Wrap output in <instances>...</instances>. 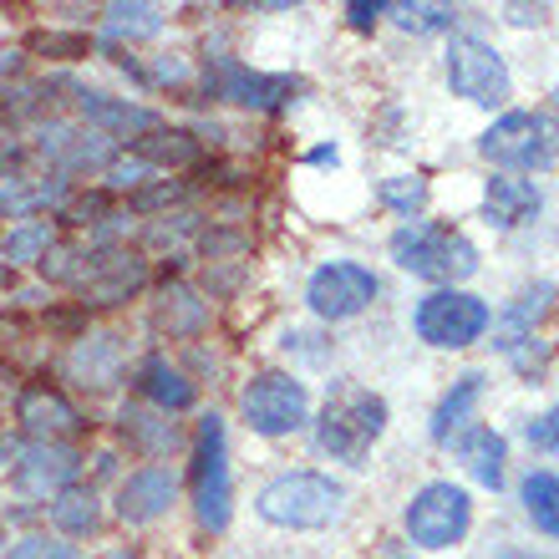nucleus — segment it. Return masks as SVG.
I'll list each match as a JSON object with an SVG mask.
<instances>
[{"mask_svg":"<svg viewBox=\"0 0 559 559\" xmlns=\"http://www.w3.org/2000/svg\"><path fill=\"white\" fill-rule=\"evenodd\" d=\"M382 432H386V402L371 386H356V382L331 386V397H325L321 417H316V448L331 463L367 468V457L382 442Z\"/></svg>","mask_w":559,"mask_h":559,"instance_id":"obj_1","label":"nucleus"},{"mask_svg":"<svg viewBox=\"0 0 559 559\" xmlns=\"http://www.w3.org/2000/svg\"><path fill=\"white\" fill-rule=\"evenodd\" d=\"M392 260L407 275L438 285V290H457L463 280L478 275V245L453 224H432V219H413L392 235Z\"/></svg>","mask_w":559,"mask_h":559,"instance_id":"obj_2","label":"nucleus"},{"mask_svg":"<svg viewBox=\"0 0 559 559\" xmlns=\"http://www.w3.org/2000/svg\"><path fill=\"white\" fill-rule=\"evenodd\" d=\"M341 503H346V488L331 473L295 468V473L270 478L254 493V514L265 519V524H275V530H325L341 514Z\"/></svg>","mask_w":559,"mask_h":559,"instance_id":"obj_3","label":"nucleus"},{"mask_svg":"<svg viewBox=\"0 0 559 559\" xmlns=\"http://www.w3.org/2000/svg\"><path fill=\"white\" fill-rule=\"evenodd\" d=\"M189 488H193V514H199V524H204L209 534L229 530V514H235V478H229V432H224L219 413L199 417Z\"/></svg>","mask_w":559,"mask_h":559,"instance_id":"obj_4","label":"nucleus"},{"mask_svg":"<svg viewBox=\"0 0 559 559\" xmlns=\"http://www.w3.org/2000/svg\"><path fill=\"white\" fill-rule=\"evenodd\" d=\"M478 153L509 174H545L559 163V118L549 112H503L493 128H484Z\"/></svg>","mask_w":559,"mask_h":559,"instance_id":"obj_5","label":"nucleus"},{"mask_svg":"<svg viewBox=\"0 0 559 559\" xmlns=\"http://www.w3.org/2000/svg\"><path fill=\"white\" fill-rule=\"evenodd\" d=\"M147 285V254L128 250V245H97V250H82V265H76V306L82 310H103V306H122L133 300Z\"/></svg>","mask_w":559,"mask_h":559,"instance_id":"obj_6","label":"nucleus"},{"mask_svg":"<svg viewBox=\"0 0 559 559\" xmlns=\"http://www.w3.org/2000/svg\"><path fill=\"white\" fill-rule=\"evenodd\" d=\"M239 417L260 438H290L310 423V392L290 371H260L245 392H239Z\"/></svg>","mask_w":559,"mask_h":559,"instance_id":"obj_7","label":"nucleus"},{"mask_svg":"<svg viewBox=\"0 0 559 559\" xmlns=\"http://www.w3.org/2000/svg\"><path fill=\"white\" fill-rule=\"evenodd\" d=\"M413 325L427 346L463 352L473 341H484V331L493 325V310H488V300H478V295H468V290H432L417 300Z\"/></svg>","mask_w":559,"mask_h":559,"instance_id":"obj_8","label":"nucleus"},{"mask_svg":"<svg viewBox=\"0 0 559 559\" xmlns=\"http://www.w3.org/2000/svg\"><path fill=\"white\" fill-rule=\"evenodd\" d=\"M204 92L214 103H235V107H250V112H285L306 92V82L285 72H250L235 57H214L204 67Z\"/></svg>","mask_w":559,"mask_h":559,"instance_id":"obj_9","label":"nucleus"},{"mask_svg":"<svg viewBox=\"0 0 559 559\" xmlns=\"http://www.w3.org/2000/svg\"><path fill=\"white\" fill-rule=\"evenodd\" d=\"M448 87H453V97H463L473 107H503L514 97V76H509V61L488 41L453 36V46H448Z\"/></svg>","mask_w":559,"mask_h":559,"instance_id":"obj_10","label":"nucleus"},{"mask_svg":"<svg viewBox=\"0 0 559 559\" xmlns=\"http://www.w3.org/2000/svg\"><path fill=\"white\" fill-rule=\"evenodd\" d=\"M473 530V499L457 484H427L407 503V539L417 549H453Z\"/></svg>","mask_w":559,"mask_h":559,"instance_id":"obj_11","label":"nucleus"},{"mask_svg":"<svg viewBox=\"0 0 559 559\" xmlns=\"http://www.w3.org/2000/svg\"><path fill=\"white\" fill-rule=\"evenodd\" d=\"M31 153L51 168L57 178L67 174H107L112 158H118V143H107L103 133H92V128H76V122H57L46 118L31 138Z\"/></svg>","mask_w":559,"mask_h":559,"instance_id":"obj_12","label":"nucleus"},{"mask_svg":"<svg viewBox=\"0 0 559 559\" xmlns=\"http://www.w3.org/2000/svg\"><path fill=\"white\" fill-rule=\"evenodd\" d=\"M371 300H377V275L367 265H356V260H331L306 285V306L321 321H352Z\"/></svg>","mask_w":559,"mask_h":559,"instance_id":"obj_13","label":"nucleus"},{"mask_svg":"<svg viewBox=\"0 0 559 559\" xmlns=\"http://www.w3.org/2000/svg\"><path fill=\"white\" fill-rule=\"evenodd\" d=\"M15 427L31 442H72L76 432H87V417L61 386L51 382H26L15 392Z\"/></svg>","mask_w":559,"mask_h":559,"instance_id":"obj_14","label":"nucleus"},{"mask_svg":"<svg viewBox=\"0 0 559 559\" xmlns=\"http://www.w3.org/2000/svg\"><path fill=\"white\" fill-rule=\"evenodd\" d=\"M72 107H76V118L87 122L92 133H103L107 143L133 147L138 138L163 128V118L153 107H138V103H128V97H112V92H97V87H72Z\"/></svg>","mask_w":559,"mask_h":559,"instance_id":"obj_15","label":"nucleus"},{"mask_svg":"<svg viewBox=\"0 0 559 559\" xmlns=\"http://www.w3.org/2000/svg\"><path fill=\"white\" fill-rule=\"evenodd\" d=\"M76 473H82V453L72 442H31V448L15 453L11 478L26 499H57L76 484Z\"/></svg>","mask_w":559,"mask_h":559,"instance_id":"obj_16","label":"nucleus"},{"mask_svg":"<svg viewBox=\"0 0 559 559\" xmlns=\"http://www.w3.org/2000/svg\"><path fill=\"white\" fill-rule=\"evenodd\" d=\"M178 503V473L168 463L133 468L118 484V519L122 524H153Z\"/></svg>","mask_w":559,"mask_h":559,"instance_id":"obj_17","label":"nucleus"},{"mask_svg":"<svg viewBox=\"0 0 559 559\" xmlns=\"http://www.w3.org/2000/svg\"><path fill=\"white\" fill-rule=\"evenodd\" d=\"M133 386H138V397H143L153 413H163V417L189 413L193 402H199V386L189 382V371L174 367L163 352H153V356H143V361H138Z\"/></svg>","mask_w":559,"mask_h":559,"instance_id":"obj_18","label":"nucleus"},{"mask_svg":"<svg viewBox=\"0 0 559 559\" xmlns=\"http://www.w3.org/2000/svg\"><path fill=\"white\" fill-rule=\"evenodd\" d=\"M442 448H453V457L468 468L473 484L493 488V493L503 488V463H509V442H503V432H493V427H484V423H468L463 432H453V438L442 442Z\"/></svg>","mask_w":559,"mask_h":559,"instance_id":"obj_19","label":"nucleus"},{"mask_svg":"<svg viewBox=\"0 0 559 559\" xmlns=\"http://www.w3.org/2000/svg\"><path fill=\"white\" fill-rule=\"evenodd\" d=\"M539 189H534L530 178H514V174H499L488 178L484 189V219L493 224V229H519V224H530L534 214H539Z\"/></svg>","mask_w":559,"mask_h":559,"instance_id":"obj_20","label":"nucleus"},{"mask_svg":"<svg viewBox=\"0 0 559 559\" xmlns=\"http://www.w3.org/2000/svg\"><path fill=\"white\" fill-rule=\"evenodd\" d=\"M153 325L168 331L174 341L199 336V331L209 325V300H199V290L183 285V280H168L163 295H158V310H153Z\"/></svg>","mask_w":559,"mask_h":559,"instance_id":"obj_21","label":"nucleus"},{"mask_svg":"<svg viewBox=\"0 0 559 559\" xmlns=\"http://www.w3.org/2000/svg\"><path fill=\"white\" fill-rule=\"evenodd\" d=\"M128 153L143 158L153 174H163V168H193V163L204 158V143H199L189 128H153V133L138 138Z\"/></svg>","mask_w":559,"mask_h":559,"instance_id":"obj_22","label":"nucleus"},{"mask_svg":"<svg viewBox=\"0 0 559 559\" xmlns=\"http://www.w3.org/2000/svg\"><path fill=\"white\" fill-rule=\"evenodd\" d=\"M549 295H555V285L545 280V285L524 290L519 300H509V310H503L499 321H493V331H499V352H503V356H519V346H524V341H534V325L545 321Z\"/></svg>","mask_w":559,"mask_h":559,"instance_id":"obj_23","label":"nucleus"},{"mask_svg":"<svg viewBox=\"0 0 559 559\" xmlns=\"http://www.w3.org/2000/svg\"><path fill=\"white\" fill-rule=\"evenodd\" d=\"M72 377H82L76 386H92V392L118 386V377H122V346H118V336H82V341H76Z\"/></svg>","mask_w":559,"mask_h":559,"instance_id":"obj_24","label":"nucleus"},{"mask_svg":"<svg viewBox=\"0 0 559 559\" xmlns=\"http://www.w3.org/2000/svg\"><path fill=\"white\" fill-rule=\"evenodd\" d=\"M46 514H51L61 539H87V534H97V524H103V499H97L92 488L72 484L67 493H57V499L46 503Z\"/></svg>","mask_w":559,"mask_h":559,"instance_id":"obj_25","label":"nucleus"},{"mask_svg":"<svg viewBox=\"0 0 559 559\" xmlns=\"http://www.w3.org/2000/svg\"><path fill=\"white\" fill-rule=\"evenodd\" d=\"M118 432L128 448H138L143 457H163L178 448V427L163 413H147V407H122L118 413Z\"/></svg>","mask_w":559,"mask_h":559,"instance_id":"obj_26","label":"nucleus"},{"mask_svg":"<svg viewBox=\"0 0 559 559\" xmlns=\"http://www.w3.org/2000/svg\"><path fill=\"white\" fill-rule=\"evenodd\" d=\"M478 397H484V371H463L448 392H442L438 413H432V438L448 442L453 432H463V427L473 423V407H478Z\"/></svg>","mask_w":559,"mask_h":559,"instance_id":"obj_27","label":"nucleus"},{"mask_svg":"<svg viewBox=\"0 0 559 559\" xmlns=\"http://www.w3.org/2000/svg\"><path fill=\"white\" fill-rule=\"evenodd\" d=\"M519 493H524V514H530L534 530L549 534V539H559V473L530 468Z\"/></svg>","mask_w":559,"mask_h":559,"instance_id":"obj_28","label":"nucleus"},{"mask_svg":"<svg viewBox=\"0 0 559 559\" xmlns=\"http://www.w3.org/2000/svg\"><path fill=\"white\" fill-rule=\"evenodd\" d=\"M51 250H57V224L51 219L11 224V229L0 235V254H5L11 265H41Z\"/></svg>","mask_w":559,"mask_h":559,"instance_id":"obj_29","label":"nucleus"},{"mask_svg":"<svg viewBox=\"0 0 559 559\" xmlns=\"http://www.w3.org/2000/svg\"><path fill=\"white\" fill-rule=\"evenodd\" d=\"M103 31H107V46L118 41H147L163 31V11L158 5H107L103 11Z\"/></svg>","mask_w":559,"mask_h":559,"instance_id":"obj_30","label":"nucleus"},{"mask_svg":"<svg viewBox=\"0 0 559 559\" xmlns=\"http://www.w3.org/2000/svg\"><path fill=\"white\" fill-rule=\"evenodd\" d=\"M377 199H382L392 214H402V219H413V214H423L427 209V178L423 174H397V178H382V189H377Z\"/></svg>","mask_w":559,"mask_h":559,"instance_id":"obj_31","label":"nucleus"},{"mask_svg":"<svg viewBox=\"0 0 559 559\" xmlns=\"http://www.w3.org/2000/svg\"><path fill=\"white\" fill-rule=\"evenodd\" d=\"M386 15L402 31H413V36H438V31H453L457 21L453 5H386Z\"/></svg>","mask_w":559,"mask_h":559,"instance_id":"obj_32","label":"nucleus"},{"mask_svg":"<svg viewBox=\"0 0 559 559\" xmlns=\"http://www.w3.org/2000/svg\"><path fill=\"white\" fill-rule=\"evenodd\" d=\"M5 559H82L76 555L72 539H61V534H26V539H15L5 549Z\"/></svg>","mask_w":559,"mask_h":559,"instance_id":"obj_33","label":"nucleus"},{"mask_svg":"<svg viewBox=\"0 0 559 559\" xmlns=\"http://www.w3.org/2000/svg\"><path fill=\"white\" fill-rule=\"evenodd\" d=\"M524 438H530V448H539V453H559V407H549L545 417H534V423L524 427Z\"/></svg>","mask_w":559,"mask_h":559,"instance_id":"obj_34","label":"nucleus"},{"mask_svg":"<svg viewBox=\"0 0 559 559\" xmlns=\"http://www.w3.org/2000/svg\"><path fill=\"white\" fill-rule=\"evenodd\" d=\"M31 51H46V57H82L87 51V41L82 36H31Z\"/></svg>","mask_w":559,"mask_h":559,"instance_id":"obj_35","label":"nucleus"},{"mask_svg":"<svg viewBox=\"0 0 559 559\" xmlns=\"http://www.w3.org/2000/svg\"><path fill=\"white\" fill-rule=\"evenodd\" d=\"M377 15H386V5H367V0L346 5V21H352V31H371V26H377Z\"/></svg>","mask_w":559,"mask_h":559,"instance_id":"obj_36","label":"nucleus"},{"mask_svg":"<svg viewBox=\"0 0 559 559\" xmlns=\"http://www.w3.org/2000/svg\"><path fill=\"white\" fill-rule=\"evenodd\" d=\"M509 21H519V26H530V21H534V26H539V21H545V5H534V11H530V5H514V11H509Z\"/></svg>","mask_w":559,"mask_h":559,"instance_id":"obj_37","label":"nucleus"},{"mask_svg":"<svg viewBox=\"0 0 559 559\" xmlns=\"http://www.w3.org/2000/svg\"><path fill=\"white\" fill-rule=\"evenodd\" d=\"M336 158H341V153H336V147H331V143H325V147H316V153H310L306 163H336Z\"/></svg>","mask_w":559,"mask_h":559,"instance_id":"obj_38","label":"nucleus"},{"mask_svg":"<svg viewBox=\"0 0 559 559\" xmlns=\"http://www.w3.org/2000/svg\"><path fill=\"white\" fill-rule=\"evenodd\" d=\"M509 559H559V555H534V549H519V555H509Z\"/></svg>","mask_w":559,"mask_h":559,"instance_id":"obj_39","label":"nucleus"},{"mask_svg":"<svg viewBox=\"0 0 559 559\" xmlns=\"http://www.w3.org/2000/svg\"><path fill=\"white\" fill-rule=\"evenodd\" d=\"M5 545H11V539H5V524H0V549H5Z\"/></svg>","mask_w":559,"mask_h":559,"instance_id":"obj_40","label":"nucleus"},{"mask_svg":"<svg viewBox=\"0 0 559 559\" xmlns=\"http://www.w3.org/2000/svg\"><path fill=\"white\" fill-rule=\"evenodd\" d=\"M0 97H5V87H0Z\"/></svg>","mask_w":559,"mask_h":559,"instance_id":"obj_41","label":"nucleus"}]
</instances>
